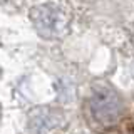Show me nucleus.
I'll return each mask as SVG.
<instances>
[{
	"label": "nucleus",
	"instance_id": "f257e3e1",
	"mask_svg": "<svg viewBox=\"0 0 134 134\" xmlns=\"http://www.w3.org/2000/svg\"><path fill=\"white\" fill-rule=\"evenodd\" d=\"M89 109L96 122H99L100 126H112L122 114V102L114 92L104 89L92 96Z\"/></svg>",
	"mask_w": 134,
	"mask_h": 134
},
{
	"label": "nucleus",
	"instance_id": "f03ea898",
	"mask_svg": "<svg viewBox=\"0 0 134 134\" xmlns=\"http://www.w3.org/2000/svg\"><path fill=\"white\" fill-rule=\"evenodd\" d=\"M32 19L37 30L45 37L60 35L69 25V15L55 5H42L34 8Z\"/></svg>",
	"mask_w": 134,
	"mask_h": 134
}]
</instances>
